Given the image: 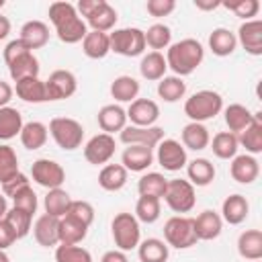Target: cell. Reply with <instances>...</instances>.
<instances>
[{"instance_id":"03108f58","label":"cell","mask_w":262,"mask_h":262,"mask_svg":"<svg viewBox=\"0 0 262 262\" xmlns=\"http://www.w3.org/2000/svg\"><path fill=\"white\" fill-rule=\"evenodd\" d=\"M256 262H258V260H256Z\"/></svg>"},{"instance_id":"83f0119b","label":"cell","mask_w":262,"mask_h":262,"mask_svg":"<svg viewBox=\"0 0 262 262\" xmlns=\"http://www.w3.org/2000/svg\"><path fill=\"white\" fill-rule=\"evenodd\" d=\"M235 47H237L235 33H231L225 27H217V29L211 31V35H209V49L213 51V55L227 57V55H231L235 51Z\"/></svg>"},{"instance_id":"9a60e30c","label":"cell","mask_w":262,"mask_h":262,"mask_svg":"<svg viewBox=\"0 0 262 262\" xmlns=\"http://www.w3.org/2000/svg\"><path fill=\"white\" fill-rule=\"evenodd\" d=\"M125 113L127 121H131V125L135 127H154L160 119V106L149 98H135L133 102H129V108Z\"/></svg>"},{"instance_id":"be15d7a7","label":"cell","mask_w":262,"mask_h":262,"mask_svg":"<svg viewBox=\"0 0 262 262\" xmlns=\"http://www.w3.org/2000/svg\"><path fill=\"white\" fill-rule=\"evenodd\" d=\"M0 262H10V258H8V254L4 250H0Z\"/></svg>"},{"instance_id":"d590c367","label":"cell","mask_w":262,"mask_h":262,"mask_svg":"<svg viewBox=\"0 0 262 262\" xmlns=\"http://www.w3.org/2000/svg\"><path fill=\"white\" fill-rule=\"evenodd\" d=\"M82 51L90 59H102L111 51L108 43V33H98V31H88L86 37L82 39Z\"/></svg>"},{"instance_id":"1f68e13d","label":"cell","mask_w":262,"mask_h":262,"mask_svg":"<svg viewBox=\"0 0 262 262\" xmlns=\"http://www.w3.org/2000/svg\"><path fill=\"white\" fill-rule=\"evenodd\" d=\"M237 254L246 260H260L262 258V231L260 229H246L237 237Z\"/></svg>"},{"instance_id":"7bdbcfd3","label":"cell","mask_w":262,"mask_h":262,"mask_svg":"<svg viewBox=\"0 0 262 262\" xmlns=\"http://www.w3.org/2000/svg\"><path fill=\"white\" fill-rule=\"evenodd\" d=\"M184 94H186V82L178 76H164L158 82V96L164 102H176L184 98Z\"/></svg>"},{"instance_id":"11a10c76","label":"cell","mask_w":262,"mask_h":262,"mask_svg":"<svg viewBox=\"0 0 262 262\" xmlns=\"http://www.w3.org/2000/svg\"><path fill=\"white\" fill-rule=\"evenodd\" d=\"M25 51H31L20 39H12V41H8L6 43V47H4V51H2V57H4V63H8V61H12L14 57H18L20 53H25Z\"/></svg>"},{"instance_id":"681fc988","label":"cell","mask_w":262,"mask_h":262,"mask_svg":"<svg viewBox=\"0 0 262 262\" xmlns=\"http://www.w3.org/2000/svg\"><path fill=\"white\" fill-rule=\"evenodd\" d=\"M221 6L231 10L235 16H239L244 20H252L260 10L258 0H229V2H221Z\"/></svg>"},{"instance_id":"816d5d0a","label":"cell","mask_w":262,"mask_h":262,"mask_svg":"<svg viewBox=\"0 0 262 262\" xmlns=\"http://www.w3.org/2000/svg\"><path fill=\"white\" fill-rule=\"evenodd\" d=\"M12 207L14 209H20V211H27V213H35L37 211V207H39V201H37V194H35V190L31 188V186H27V188H23L20 192H16L14 196H12Z\"/></svg>"},{"instance_id":"f6af8a7d","label":"cell","mask_w":262,"mask_h":262,"mask_svg":"<svg viewBox=\"0 0 262 262\" xmlns=\"http://www.w3.org/2000/svg\"><path fill=\"white\" fill-rule=\"evenodd\" d=\"M160 199L156 196H139L135 203V219L139 223H156L160 219Z\"/></svg>"},{"instance_id":"e575fe53","label":"cell","mask_w":262,"mask_h":262,"mask_svg":"<svg viewBox=\"0 0 262 262\" xmlns=\"http://www.w3.org/2000/svg\"><path fill=\"white\" fill-rule=\"evenodd\" d=\"M47 135H49L47 125H43L41 121H29V123L23 125L18 137H20L23 147L33 151V149H39V147H43L47 143Z\"/></svg>"},{"instance_id":"680465c9","label":"cell","mask_w":262,"mask_h":262,"mask_svg":"<svg viewBox=\"0 0 262 262\" xmlns=\"http://www.w3.org/2000/svg\"><path fill=\"white\" fill-rule=\"evenodd\" d=\"M100 262H129V258H127V254L121 252V250H108V252L102 254Z\"/></svg>"},{"instance_id":"ee69618b","label":"cell","mask_w":262,"mask_h":262,"mask_svg":"<svg viewBox=\"0 0 262 262\" xmlns=\"http://www.w3.org/2000/svg\"><path fill=\"white\" fill-rule=\"evenodd\" d=\"M143 37H145V47L154 49V51H160V49H168L172 45V31L168 25L164 23H156L151 25L147 31H143Z\"/></svg>"},{"instance_id":"6f0895ef","label":"cell","mask_w":262,"mask_h":262,"mask_svg":"<svg viewBox=\"0 0 262 262\" xmlns=\"http://www.w3.org/2000/svg\"><path fill=\"white\" fill-rule=\"evenodd\" d=\"M12 94H14V88L8 82L0 80V108L2 106H8V102L12 100Z\"/></svg>"},{"instance_id":"d4e9b609","label":"cell","mask_w":262,"mask_h":262,"mask_svg":"<svg viewBox=\"0 0 262 262\" xmlns=\"http://www.w3.org/2000/svg\"><path fill=\"white\" fill-rule=\"evenodd\" d=\"M237 143L250 156H256L262 151V113H254L252 123L242 133H237Z\"/></svg>"},{"instance_id":"6125c7cd","label":"cell","mask_w":262,"mask_h":262,"mask_svg":"<svg viewBox=\"0 0 262 262\" xmlns=\"http://www.w3.org/2000/svg\"><path fill=\"white\" fill-rule=\"evenodd\" d=\"M6 213H8V203H6V196L0 194V221L6 217Z\"/></svg>"},{"instance_id":"ac0fdd59","label":"cell","mask_w":262,"mask_h":262,"mask_svg":"<svg viewBox=\"0 0 262 262\" xmlns=\"http://www.w3.org/2000/svg\"><path fill=\"white\" fill-rule=\"evenodd\" d=\"M96 121H98V127L102 133H121L125 127H127V113L121 104H104L98 115H96Z\"/></svg>"},{"instance_id":"6da1fadb","label":"cell","mask_w":262,"mask_h":262,"mask_svg":"<svg viewBox=\"0 0 262 262\" xmlns=\"http://www.w3.org/2000/svg\"><path fill=\"white\" fill-rule=\"evenodd\" d=\"M47 14H49V20H51V25L55 27V35H57V39H59L61 43L74 45V43H80V41L86 37L88 25H86L84 18L78 14L76 4L63 2V0L51 2Z\"/></svg>"},{"instance_id":"9c48e42d","label":"cell","mask_w":262,"mask_h":262,"mask_svg":"<svg viewBox=\"0 0 262 262\" xmlns=\"http://www.w3.org/2000/svg\"><path fill=\"white\" fill-rule=\"evenodd\" d=\"M164 201H166V205H168L174 213H178V215L190 213V211L194 209V205H196L194 186H192L188 180H184V178H172V180H168V184H166Z\"/></svg>"},{"instance_id":"f1b7e54d","label":"cell","mask_w":262,"mask_h":262,"mask_svg":"<svg viewBox=\"0 0 262 262\" xmlns=\"http://www.w3.org/2000/svg\"><path fill=\"white\" fill-rule=\"evenodd\" d=\"M166 57L162 51H149L141 57L139 61V74L141 78L149 80V82H160L164 76H166Z\"/></svg>"},{"instance_id":"e7e4bbea","label":"cell","mask_w":262,"mask_h":262,"mask_svg":"<svg viewBox=\"0 0 262 262\" xmlns=\"http://www.w3.org/2000/svg\"><path fill=\"white\" fill-rule=\"evenodd\" d=\"M2 8H4V0H0V10H2Z\"/></svg>"},{"instance_id":"74e56055","label":"cell","mask_w":262,"mask_h":262,"mask_svg":"<svg viewBox=\"0 0 262 262\" xmlns=\"http://www.w3.org/2000/svg\"><path fill=\"white\" fill-rule=\"evenodd\" d=\"M215 158L219 160H231L237 156L239 143H237V135L229 133V131H219L213 135V141H209Z\"/></svg>"},{"instance_id":"f546056e","label":"cell","mask_w":262,"mask_h":262,"mask_svg":"<svg viewBox=\"0 0 262 262\" xmlns=\"http://www.w3.org/2000/svg\"><path fill=\"white\" fill-rule=\"evenodd\" d=\"M223 119H225V125H227L229 133L237 135V133H242L252 123L254 113L248 106H244L239 102H233V104H229V106L223 108Z\"/></svg>"},{"instance_id":"ba28073f","label":"cell","mask_w":262,"mask_h":262,"mask_svg":"<svg viewBox=\"0 0 262 262\" xmlns=\"http://www.w3.org/2000/svg\"><path fill=\"white\" fill-rule=\"evenodd\" d=\"M108 43H111V51L123 57H137V55H143L145 51V37H143V31L137 27H125V29L111 31Z\"/></svg>"},{"instance_id":"44dd1931","label":"cell","mask_w":262,"mask_h":262,"mask_svg":"<svg viewBox=\"0 0 262 262\" xmlns=\"http://www.w3.org/2000/svg\"><path fill=\"white\" fill-rule=\"evenodd\" d=\"M33 235H35L37 244L43 248L57 246L59 244V219L43 213L41 217H37V221L33 225Z\"/></svg>"},{"instance_id":"2e32d148","label":"cell","mask_w":262,"mask_h":262,"mask_svg":"<svg viewBox=\"0 0 262 262\" xmlns=\"http://www.w3.org/2000/svg\"><path fill=\"white\" fill-rule=\"evenodd\" d=\"M235 39L246 49V53L262 55V20L260 18H252V20L242 23L239 29H237Z\"/></svg>"},{"instance_id":"9f6ffc18","label":"cell","mask_w":262,"mask_h":262,"mask_svg":"<svg viewBox=\"0 0 262 262\" xmlns=\"http://www.w3.org/2000/svg\"><path fill=\"white\" fill-rule=\"evenodd\" d=\"M14 242H16L14 231H12V229H10V225H8V223L2 219V221H0V250L10 248Z\"/></svg>"},{"instance_id":"4316f807","label":"cell","mask_w":262,"mask_h":262,"mask_svg":"<svg viewBox=\"0 0 262 262\" xmlns=\"http://www.w3.org/2000/svg\"><path fill=\"white\" fill-rule=\"evenodd\" d=\"M180 139H182V145L184 149H192V151H201L205 147H209V141H211V135H209V129L203 125V123H188L182 127L180 131Z\"/></svg>"},{"instance_id":"bcb514c9","label":"cell","mask_w":262,"mask_h":262,"mask_svg":"<svg viewBox=\"0 0 262 262\" xmlns=\"http://www.w3.org/2000/svg\"><path fill=\"white\" fill-rule=\"evenodd\" d=\"M18 170V156L8 143H0V184L16 176Z\"/></svg>"},{"instance_id":"c3c4849f","label":"cell","mask_w":262,"mask_h":262,"mask_svg":"<svg viewBox=\"0 0 262 262\" xmlns=\"http://www.w3.org/2000/svg\"><path fill=\"white\" fill-rule=\"evenodd\" d=\"M55 262H92V254L82 246L59 244L55 248Z\"/></svg>"},{"instance_id":"ffe728a7","label":"cell","mask_w":262,"mask_h":262,"mask_svg":"<svg viewBox=\"0 0 262 262\" xmlns=\"http://www.w3.org/2000/svg\"><path fill=\"white\" fill-rule=\"evenodd\" d=\"M192 223H194V233H196V239H203V242H211L215 237L221 235V229H223V219L219 213L207 209L203 213H199L196 217H192Z\"/></svg>"},{"instance_id":"94428289","label":"cell","mask_w":262,"mask_h":262,"mask_svg":"<svg viewBox=\"0 0 262 262\" xmlns=\"http://www.w3.org/2000/svg\"><path fill=\"white\" fill-rule=\"evenodd\" d=\"M8 35H10V20L8 16L0 14V41H4Z\"/></svg>"},{"instance_id":"db71d44e","label":"cell","mask_w":262,"mask_h":262,"mask_svg":"<svg viewBox=\"0 0 262 262\" xmlns=\"http://www.w3.org/2000/svg\"><path fill=\"white\" fill-rule=\"evenodd\" d=\"M176 2L174 0H147L145 10L151 16H168L170 12H174Z\"/></svg>"},{"instance_id":"7dc6e473","label":"cell","mask_w":262,"mask_h":262,"mask_svg":"<svg viewBox=\"0 0 262 262\" xmlns=\"http://www.w3.org/2000/svg\"><path fill=\"white\" fill-rule=\"evenodd\" d=\"M4 221L10 225V229L14 231L16 239H23L25 235H29L31 231V223H33V215L27 213V211H20V209H8Z\"/></svg>"},{"instance_id":"603a6c76","label":"cell","mask_w":262,"mask_h":262,"mask_svg":"<svg viewBox=\"0 0 262 262\" xmlns=\"http://www.w3.org/2000/svg\"><path fill=\"white\" fill-rule=\"evenodd\" d=\"M6 66H8V74H10V78L14 82L25 80V78H37L39 76V70H41L39 59L35 57L33 51L20 53L18 57H14L12 61H8Z\"/></svg>"},{"instance_id":"7c38bea8","label":"cell","mask_w":262,"mask_h":262,"mask_svg":"<svg viewBox=\"0 0 262 262\" xmlns=\"http://www.w3.org/2000/svg\"><path fill=\"white\" fill-rule=\"evenodd\" d=\"M45 90H47V100H66L76 94L78 80L70 70H55L45 80Z\"/></svg>"},{"instance_id":"3957f363","label":"cell","mask_w":262,"mask_h":262,"mask_svg":"<svg viewBox=\"0 0 262 262\" xmlns=\"http://www.w3.org/2000/svg\"><path fill=\"white\" fill-rule=\"evenodd\" d=\"M76 10L80 16H84V23L98 33L115 31V25L119 20L117 10L106 0H80L76 4Z\"/></svg>"},{"instance_id":"836d02e7","label":"cell","mask_w":262,"mask_h":262,"mask_svg":"<svg viewBox=\"0 0 262 262\" xmlns=\"http://www.w3.org/2000/svg\"><path fill=\"white\" fill-rule=\"evenodd\" d=\"M23 115L14 106H2L0 108V141H10L16 135H20L23 129Z\"/></svg>"},{"instance_id":"4fadbf2b","label":"cell","mask_w":262,"mask_h":262,"mask_svg":"<svg viewBox=\"0 0 262 262\" xmlns=\"http://www.w3.org/2000/svg\"><path fill=\"white\" fill-rule=\"evenodd\" d=\"M115 137L108 133H96L94 137H90L84 145V158L88 164L92 166H102L106 164L113 156H115Z\"/></svg>"},{"instance_id":"f35d334b","label":"cell","mask_w":262,"mask_h":262,"mask_svg":"<svg viewBox=\"0 0 262 262\" xmlns=\"http://www.w3.org/2000/svg\"><path fill=\"white\" fill-rule=\"evenodd\" d=\"M168 254V244L158 237H147L137 246V256L141 262H166Z\"/></svg>"},{"instance_id":"b9f144b4","label":"cell","mask_w":262,"mask_h":262,"mask_svg":"<svg viewBox=\"0 0 262 262\" xmlns=\"http://www.w3.org/2000/svg\"><path fill=\"white\" fill-rule=\"evenodd\" d=\"M166 184H168V178L160 172H147L139 178L137 182V192L139 196H156V199H164V192H166Z\"/></svg>"},{"instance_id":"7402d4cb","label":"cell","mask_w":262,"mask_h":262,"mask_svg":"<svg viewBox=\"0 0 262 262\" xmlns=\"http://www.w3.org/2000/svg\"><path fill=\"white\" fill-rule=\"evenodd\" d=\"M250 203L244 194H229L221 205V219L229 225H239L248 219Z\"/></svg>"},{"instance_id":"cb8c5ba5","label":"cell","mask_w":262,"mask_h":262,"mask_svg":"<svg viewBox=\"0 0 262 262\" xmlns=\"http://www.w3.org/2000/svg\"><path fill=\"white\" fill-rule=\"evenodd\" d=\"M18 39L31 49H41L47 45L49 41V27L43 23V20H27L23 27H20V35Z\"/></svg>"},{"instance_id":"30bf717a","label":"cell","mask_w":262,"mask_h":262,"mask_svg":"<svg viewBox=\"0 0 262 262\" xmlns=\"http://www.w3.org/2000/svg\"><path fill=\"white\" fill-rule=\"evenodd\" d=\"M154 158L158 160V164L164 168V170H168V172H178V170H182V168H186V164H188V156H186V149H184V145L180 143V141H176V139H162L158 145H156V154H154Z\"/></svg>"},{"instance_id":"4dcf8cb0","label":"cell","mask_w":262,"mask_h":262,"mask_svg":"<svg viewBox=\"0 0 262 262\" xmlns=\"http://www.w3.org/2000/svg\"><path fill=\"white\" fill-rule=\"evenodd\" d=\"M186 176L192 186H209L215 180V166L207 158H194L186 164Z\"/></svg>"},{"instance_id":"f907efd6","label":"cell","mask_w":262,"mask_h":262,"mask_svg":"<svg viewBox=\"0 0 262 262\" xmlns=\"http://www.w3.org/2000/svg\"><path fill=\"white\" fill-rule=\"evenodd\" d=\"M66 215L76 219V221H80V223H84L86 227H90L92 221H94V207L88 201H72V205H70Z\"/></svg>"},{"instance_id":"5b68a950","label":"cell","mask_w":262,"mask_h":262,"mask_svg":"<svg viewBox=\"0 0 262 262\" xmlns=\"http://www.w3.org/2000/svg\"><path fill=\"white\" fill-rule=\"evenodd\" d=\"M111 233L117 250L121 252L135 250L141 242V227L133 213H117L111 221Z\"/></svg>"},{"instance_id":"d6a6232c","label":"cell","mask_w":262,"mask_h":262,"mask_svg":"<svg viewBox=\"0 0 262 262\" xmlns=\"http://www.w3.org/2000/svg\"><path fill=\"white\" fill-rule=\"evenodd\" d=\"M127 170L121 164H104L102 170L98 172V184L102 190L117 192L127 184Z\"/></svg>"},{"instance_id":"8992f818","label":"cell","mask_w":262,"mask_h":262,"mask_svg":"<svg viewBox=\"0 0 262 262\" xmlns=\"http://www.w3.org/2000/svg\"><path fill=\"white\" fill-rule=\"evenodd\" d=\"M47 131L51 133V137L57 143V147H61L66 151L78 149L82 145V139H84L82 123L76 121V119H70V117H55V119H51Z\"/></svg>"},{"instance_id":"e0dca14e","label":"cell","mask_w":262,"mask_h":262,"mask_svg":"<svg viewBox=\"0 0 262 262\" xmlns=\"http://www.w3.org/2000/svg\"><path fill=\"white\" fill-rule=\"evenodd\" d=\"M154 160V149L145 145H127L121 154V166L127 172H145Z\"/></svg>"},{"instance_id":"52a82bcc","label":"cell","mask_w":262,"mask_h":262,"mask_svg":"<svg viewBox=\"0 0 262 262\" xmlns=\"http://www.w3.org/2000/svg\"><path fill=\"white\" fill-rule=\"evenodd\" d=\"M164 242L168 244V248H176V250H186L192 248L199 239L194 233V223L192 217L186 215H174L164 223Z\"/></svg>"},{"instance_id":"d6986e66","label":"cell","mask_w":262,"mask_h":262,"mask_svg":"<svg viewBox=\"0 0 262 262\" xmlns=\"http://www.w3.org/2000/svg\"><path fill=\"white\" fill-rule=\"evenodd\" d=\"M229 174L235 182L239 184H252L258 174H260V164L254 156L250 154H239L235 158H231V164H229Z\"/></svg>"},{"instance_id":"60d3db41","label":"cell","mask_w":262,"mask_h":262,"mask_svg":"<svg viewBox=\"0 0 262 262\" xmlns=\"http://www.w3.org/2000/svg\"><path fill=\"white\" fill-rule=\"evenodd\" d=\"M70 205H72V196L63 188H51V190H47V194L43 199L45 213L51 217H57V219H61L68 213Z\"/></svg>"},{"instance_id":"f5cc1de1","label":"cell","mask_w":262,"mask_h":262,"mask_svg":"<svg viewBox=\"0 0 262 262\" xmlns=\"http://www.w3.org/2000/svg\"><path fill=\"white\" fill-rule=\"evenodd\" d=\"M0 186H2V194L12 199L16 192H20L23 188L31 186V180H29V176H27V174L18 172L16 176H12L10 180H6V182H4V184H0Z\"/></svg>"},{"instance_id":"8fae6325","label":"cell","mask_w":262,"mask_h":262,"mask_svg":"<svg viewBox=\"0 0 262 262\" xmlns=\"http://www.w3.org/2000/svg\"><path fill=\"white\" fill-rule=\"evenodd\" d=\"M31 176L39 186H43L47 190L61 188V184L66 182V170L61 168V164H57L55 160H49V158L35 160L31 166Z\"/></svg>"},{"instance_id":"484cf974","label":"cell","mask_w":262,"mask_h":262,"mask_svg":"<svg viewBox=\"0 0 262 262\" xmlns=\"http://www.w3.org/2000/svg\"><path fill=\"white\" fill-rule=\"evenodd\" d=\"M14 92L20 100L25 102H33V104H39V102H47V90H45V80H41L39 76L37 78H25V80H18L14 84Z\"/></svg>"},{"instance_id":"5bb4252c","label":"cell","mask_w":262,"mask_h":262,"mask_svg":"<svg viewBox=\"0 0 262 262\" xmlns=\"http://www.w3.org/2000/svg\"><path fill=\"white\" fill-rule=\"evenodd\" d=\"M119 139L125 145H145V147H156L162 139H164V129L154 125V127H135V125H127L121 133Z\"/></svg>"},{"instance_id":"91938a15","label":"cell","mask_w":262,"mask_h":262,"mask_svg":"<svg viewBox=\"0 0 262 262\" xmlns=\"http://www.w3.org/2000/svg\"><path fill=\"white\" fill-rule=\"evenodd\" d=\"M194 6L199 10H215L221 6V2L219 0H194Z\"/></svg>"},{"instance_id":"7a4b0ae2","label":"cell","mask_w":262,"mask_h":262,"mask_svg":"<svg viewBox=\"0 0 262 262\" xmlns=\"http://www.w3.org/2000/svg\"><path fill=\"white\" fill-rule=\"evenodd\" d=\"M166 66L174 72V76L182 78V76H188L192 74L205 59V47L201 41L192 39V37H186V39H180L176 43H172L168 49H166Z\"/></svg>"},{"instance_id":"8d00e7d4","label":"cell","mask_w":262,"mask_h":262,"mask_svg":"<svg viewBox=\"0 0 262 262\" xmlns=\"http://www.w3.org/2000/svg\"><path fill=\"white\" fill-rule=\"evenodd\" d=\"M88 235V227L68 215H63L59 219V244L66 246H78L80 242H84Z\"/></svg>"},{"instance_id":"277c9868","label":"cell","mask_w":262,"mask_h":262,"mask_svg":"<svg viewBox=\"0 0 262 262\" xmlns=\"http://www.w3.org/2000/svg\"><path fill=\"white\" fill-rule=\"evenodd\" d=\"M223 111V98L215 90H199L184 102V115L192 123H205L215 119Z\"/></svg>"},{"instance_id":"ab89813d","label":"cell","mask_w":262,"mask_h":262,"mask_svg":"<svg viewBox=\"0 0 262 262\" xmlns=\"http://www.w3.org/2000/svg\"><path fill=\"white\" fill-rule=\"evenodd\" d=\"M139 94V82L133 76H117L111 82V96L117 102H133Z\"/></svg>"}]
</instances>
